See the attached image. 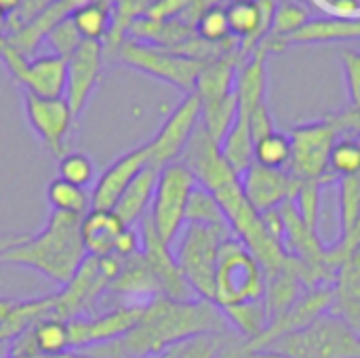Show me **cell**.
Returning a JSON list of instances; mask_svg holds the SVG:
<instances>
[{"label": "cell", "mask_w": 360, "mask_h": 358, "mask_svg": "<svg viewBox=\"0 0 360 358\" xmlns=\"http://www.w3.org/2000/svg\"><path fill=\"white\" fill-rule=\"evenodd\" d=\"M93 177H95V167L86 154L68 152L63 158H59V179L78 188H86L93 181Z\"/></svg>", "instance_id": "37"}, {"label": "cell", "mask_w": 360, "mask_h": 358, "mask_svg": "<svg viewBox=\"0 0 360 358\" xmlns=\"http://www.w3.org/2000/svg\"><path fill=\"white\" fill-rule=\"evenodd\" d=\"M302 181H297L287 169H268L253 162L240 175V188L249 205L259 213L276 211L291 200Z\"/></svg>", "instance_id": "17"}, {"label": "cell", "mask_w": 360, "mask_h": 358, "mask_svg": "<svg viewBox=\"0 0 360 358\" xmlns=\"http://www.w3.org/2000/svg\"><path fill=\"white\" fill-rule=\"evenodd\" d=\"M82 40L101 42L108 38L112 30V11L108 0H89L76 6L70 15Z\"/></svg>", "instance_id": "25"}, {"label": "cell", "mask_w": 360, "mask_h": 358, "mask_svg": "<svg viewBox=\"0 0 360 358\" xmlns=\"http://www.w3.org/2000/svg\"><path fill=\"white\" fill-rule=\"evenodd\" d=\"M340 129L333 118H323L306 124H297L291 129V162L287 171L297 181H325L331 184L329 177V156L340 139Z\"/></svg>", "instance_id": "9"}, {"label": "cell", "mask_w": 360, "mask_h": 358, "mask_svg": "<svg viewBox=\"0 0 360 358\" xmlns=\"http://www.w3.org/2000/svg\"><path fill=\"white\" fill-rule=\"evenodd\" d=\"M30 335L40 357H55L70 350V331L65 321L42 319L30 327Z\"/></svg>", "instance_id": "29"}, {"label": "cell", "mask_w": 360, "mask_h": 358, "mask_svg": "<svg viewBox=\"0 0 360 358\" xmlns=\"http://www.w3.org/2000/svg\"><path fill=\"white\" fill-rule=\"evenodd\" d=\"M342 65L346 76V89L350 99V110H360V51H344Z\"/></svg>", "instance_id": "39"}, {"label": "cell", "mask_w": 360, "mask_h": 358, "mask_svg": "<svg viewBox=\"0 0 360 358\" xmlns=\"http://www.w3.org/2000/svg\"><path fill=\"white\" fill-rule=\"evenodd\" d=\"M360 175V139L344 135L335 141L329 156V177L333 181L342 177Z\"/></svg>", "instance_id": "33"}, {"label": "cell", "mask_w": 360, "mask_h": 358, "mask_svg": "<svg viewBox=\"0 0 360 358\" xmlns=\"http://www.w3.org/2000/svg\"><path fill=\"white\" fill-rule=\"evenodd\" d=\"M226 333L232 331L224 312L213 302H175L158 295L143 306L139 323L124 338L80 352L89 358H160L186 340Z\"/></svg>", "instance_id": "1"}, {"label": "cell", "mask_w": 360, "mask_h": 358, "mask_svg": "<svg viewBox=\"0 0 360 358\" xmlns=\"http://www.w3.org/2000/svg\"><path fill=\"white\" fill-rule=\"evenodd\" d=\"M270 348L289 358H360V335L346 321L327 312Z\"/></svg>", "instance_id": "4"}, {"label": "cell", "mask_w": 360, "mask_h": 358, "mask_svg": "<svg viewBox=\"0 0 360 358\" xmlns=\"http://www.w3.org/2000/svg\"><path fill=\"white\" fill-rule=\"evenodd\" d=\"M120 266L122 260L116 255H108V257L86 255L78 272L72 276V281L59 293H53V306L46 319H57L68 323L84 317L93 308V304L101 298V293L110 289L112 281L120 272Z\"/></svg>", "instance_id": "6"}, {"label": "cell", "mask_w": 360, "mask_h": 358, "mask_svg": "<svg viewBox=\"0 0 360 358\" xmlns=\"http://www.w3.org/2000/svg\"><path fill=\"white\" fill-rule=\"evenodd\" d=\"M80 219L78 215L53 211L38 234L25 236L19 245L8 249L0 262L30 268L65 287L86 257L80 238Z\"/></svg>", "instance_id": "2"}, {"label": "cell", "mask_w": 360, "mask_h": 358, "mask_svg": "<svg viewBox=\"0 0 360 358\" xmlns=\"http://www.w3.org/2000/svg\"><path fill=\"white\" fill-rule=\"evenodd\" d=\"M338 211H340L338 241H346L356 228L360 217V175L338 179Z\"/></svg>", "instance_id": "30"}, {"label": "cell", "mask_w": 360, "mask_h": 358, "mask_svg": "<svg viewBox=\"0 0 360 358\" xmlns=\"http://www.w3.org/2000/svg\"><path fill=\"white\" fill-rule=\"evenodd\" d=\"M146 304H133L118 310L103 312L99 317H80L68 321L70 331V350H86L91 346L110 344L124 338L141 319Z\"/></svg>", "instance_id": "14"}, {"label": "cell", "mask_w": 360, "mask_h": 358, "mask_svg": "<svg viewBox=\"0 0 360 358\" xmlns=\"http://www.w3.org/2000/svg\"><path fill=\"white\" fill-rule=\"evenodd\" d=\"M226 162L238 173V177L253 165V137L247 116H236V122L219 143Z\"/></svg>", "instance_id": "26"}, {"label": "cell", "mask_w": 360, "mask_h": 358, "mask_svg": "<svg viewBox=\"0 0 360 358\" xmlns=\"http://www.w3.org/2000/svg\"><path fill=\"white\" fill-rule=\"evenodd\" d=\"M240 344V342H238ZM234 358H289L287 354H283V352H278V350H274V348H264V350H247V352H243V350H238V346H236V350H234Z\"/></svg>", "instance_id": "44"}, {"label": "cell", "mask_w": 360, "mask_h": 358, "mask_svg": "<svg viewBox=\"0 0 360 358\" xmlns=\"http://www.w3.org/2000/svg\"><path fill=\"white\" fill-rule=\"evenodd\" d=\"M110 293L114 295H129V298H148V300H154L160 295V289H158V283L143 257V253L139 251L137 255L129 257V260H122V266H120V272L118 276L112 281Z\"/></svg>", "instance_id": "24"}, {"label": "cell", "mask_w": 360, "mask_h": 358, "mask_svg": "<svg viewBox=\"0 0 360 358\" xmlns=\"http://www.w3.org/2000/svg\"><path fill=\"white\" fill-rule=\"evenodd\" d=\"M139 251H141V234H139V230L127 228L122 232V236L118 238V243H116L114 255L120 257V260H129V257L137 255Z\"/></svg>", "instance_id": "42"}, {"label": "cell", "mask_w": 360, "mask_h": 358, "mask_svg": "<svg viewBox=\"0 0 360 358\" xmlns=\"http://www.w3.org/2000/svg\"><path fill=\"white\" fill-rule=\"evenodd\" d=\"M44 40L49 42L53 55H59V57L68 59V57L78 49V44L82 42V36L78 34V30H76V25L72 23V19L65 17V19H61V21L46 34Z\"/></svg>", "instance_id": "38"}, {"label": "cell", "mask_w": 360, "mask_h": 358, "mask_svg": "<svg viewBox=\"0 0 360 358\" xmlns=\"http://www.w3.org/2000/svg\"><path fill=\"white\" fill-rule=\"evenodd\" d=\"M146 167H148V143L114 160L95 181V188L91 192V209H114L122 192Z\"/></svg>", "instance_id": "19"}, {"label": "cell", "mask_w": 360, "mask_h": 358, "mask_svg": "<svg viewBox=\"0 0 360 358\" xmlns=\"http://www.w3.org/2000/svg\"><path fill=\"white\" fill-rule=\"evenodd\" d=\"M194 32L200 40L209 44H221L234 38L230 34V23L226 15V6L221 4H211L209 8L202 11V15L194 23Z\"/></svg>", "instance_id": "35"}, {"label": "cell", "mask_w": 360, "mask_h": 358, "mask_svg": "<svg viewBox=\"0 0 360 358\" xmlns=\"http://www.w3.org/2000/svg\"><path fill=\"white\" fill-rule=\"evenodd\" d=\"M25 116L30 120V127L38 133V137L49 146V150L63 158L68 154V137L74 122V112L65 97L44 99L36 97L32 93L23 95Z\"/></svg>", "instance_id": "15"}, {"label": "cell", "mask_w": 360, "mask_h": 358, "mask_svg": "<svg viewBox=\"0 0 360 358\" xmlns=\"http://www.w3.org/2000/svg\"><path fill=\"white\" fill-rule=\"evenodd\" d=\"M6 358H44L40 354H34V352H8Z\"/></svg>", "instance_id": "48"}, {"label": "cell", "mask_w": 360, "mask_h": 358, "mask_svg": "<svg viewBox=\"0 0 360 358\" xmlns=\"http://www.w3.org/2000/svg\"><path fill=\"white\" fill-rule=\"evenodd\" d=\"M129 226L112 209H91L80 219V238L86 255L108 257L114 255L116 243Z\"/></svg>", "instance_id": "21"}, {"label": "cell", "mask_w": 360, "mask_h": 358, "mask_svg": "<svg viewBox=\"0 0 360 358\" xmlns=\"http://www.w3.org/2000/svg\"><path fill=\"white\" fill-rule=\"evenodd\" d=\"M21 2H23V0H0V8H2V13L6 15V19H8L13 13H17V8L21 6Z\"/></svg>", "instance_id": "46"}, {"label": "cell", "mask_w": 360, "mask_h": 358, "mask_svg": "<svg viewBox=\"0 0 360 358\" xmlns=\"http://www.w3.org/2000/svg\"><path fill=\"white\" fill-rule=\"evenodd\" d=\"M6 23V15L2 13V8H0V25H4Z\"/></svg>", "instance_id": "49"}, {"label": "cell", "mask_w": 360, "mask_h": 358, "mask_svg": "<svg viewBox=\"0 0 360 358\" xmlns=\"http://www.w3.org/2000/svg\"><path fill=\"white\" fill-rule=\"evenodd\" d=\"M360 247V217L356 222V228L352 230V234L346 241H335L333 245L327 247V264L338 272L340 266L350 257L352 251H356Z\"/></svg>", "instance_id": "40"}, {"label": "cell", "mask_w": 360, "mask_h": 358, "mask_svg": "<svg viewBox=\"0 0 360 358\" xmlns=\"http://www.w3.org/2000/svg\"><path fill=\"white\" fill-rule=\"evenodd\" d=\"M11 306H13V300H0V325H2V321H4V317L8 314Z\"/></svg>", "instance_id": "47"}, {"label": "cell", "mask_w": 360, "mask_h": 358, "mask_svg": "<svg viewBox=\"0 0 360 358\" xmlns=\"http://www.w3.org/2000/svg\"><path fill=\"white\" fill-rule=\"evenodd\" d=\"M65 101L74 116H80L101 78L103 44L95 40H82L78 49L65 59Z\"/></svg>", "instance_id": "16"}, {"label": "cell", "mask_w": 360, "mask_h": 358, "mask_svg": "<svg viewBox=\"0 0 360 358\" xmlns=\"http://www.w3.org/2000/svg\"><path fill=\"white\" fill-rule=\"evenodd\" d=\"M333 17L342 19H360V0H327Z\"/></svg>", "instance_id": "43"}, {"label": "cell", "mask_w": 360, "mask_h": 358, "mask_svg": "<svg viewBox=\"0 0 360 358\" xmlns=\"http://www.w3.org/2000/svg\"><path fill=\"white\" fill-rule=\"evenodd\" d=\"M329 312L346 321L360 335V247L350 253L335 274Z\"/></svg>", "instance_id": "22"}, {"label": "cell", "mask_w": 360, "mask_h": 358, "mask_svg": "<svg viewBox=\"0 0 360 358\" xmlns=\"http://www.w3.org/2000/svg\"><path fill=\"white\" fill-rule=\"evenodd\" d=\"M266 272L253 253L236 238L230 236L219 245L215 270V306L228 308L247 302L264 300Z\"/></svg>", "instance_id": "3"}, {"label": "cell", "mask_w": 360, "mask_h": 358, "mask_svg": "<svg viewBox=\"0 0 360 358\" xmlns=\"http://www.w3.org/2000/svg\"><path fill=\"white\" fill-rule=\"evenodd\" d=\"M234 338V333L226 335H198L186 340L173 348H169L160 358H219L226 344Z\"/></svg>", "instance_id": "34"}, {"label": "cell", "mask_w": 360, "mask_h": 358, "mask_svg": "<svg viewBox=\"0 0 360 358\" xmlns=\"http://www.w3.org/2000/svg\"><path fill=\"white\" fill-rule=\"evenodd\" d=\"M200 124V99L196 93L186 95L177 108L169 114L156 137L148 141V165L162 169L171 162H177Z\"/></svg>", "instance_id": "12"}, {"label": "cell", "mask_w": 360, "mask_h": 358, "mask_svg": "<svg viewBox=\"0 0 360 358\" xmlns=\"http://www.w3.org/2000/svg\"><path fill=\"white\" fill-rule=\"evenodd\" d=\"M46 198L53 205V211H59V213L84 217L91 211V194H86L84 188L72 186L59 177L49 184Z\"/></svg>", "instance_id": "31"}, {"label": "cell", "mask_w": 360, "mask_h": 358, "mask_svg": "<svg viewBox=\"0 0 360 358\" xmlns=\"http://www.w3.org/2000/svg\"><path fill=\"white\" fill-rule=\"evenodd\" d=\"M333 304V285H321V287H308L302 298L278 319L270 321L268 327L249 342L238 344V350L247 352V350H264L270 348L274 342L283 340L289 333H295L304 327H308L312 321H316L319 317L327 314L331 310Z\"/></svg>", "instance_id": "11"}, {"label": "cell", "mask_w": 360, "mask_h": 358, "mask_svg": "<svg viewBox=\"0 0 360 358\" xmlns=\"http://www.w3.org/2000/svg\"><path fill=\"white\" fill-rule=\"evenodd\" d=\"M228 321V327L234 335H238L243 342L255 340L266 327H268V310L264 300L247 302L238 306L219 308Z\"/></svg>", "instance_id": "27"}, {"label": "cell", "mask_w": 360, "mask_h": 358, "mask_svg": "<svg viewBox=\"0 0 360 358\" xmlns=\"http://www.w3.org/2000/svg\"><path fill=\"white\" fill-rule=\"evenodd\" d=\"M186 224H192V226H205V228H215V230H221V232H230V226H228V219L217 203V198L205 190L202 186L196 184V188L192 190L190 194V200H188V207H186Z\"/></svg>", "instance_id": "28"}, {"label": "cell", "mask_w": 360, "mask_h": 358, "mask_svg": "<svg viewBox=\"0 0 360 358\" xmlns=\"http://www.w3.org/2000/svg\"><path fill=\"white\" fill-rule=\"evenodd\" d=\"M323 186H325V181H302L293 196V205H295L300 217L314 232H319V222H321Z\"/></svg>", "instance_id": "36"}, {"label": "cell", "mask_w": 360, "mask_h": 358, "mask_svg": "<svg viewBox=\"0 0 360 358\" xmlns=\"http://www.w3.org/2000/svg\"><path fill=\"white\" fill-rule=\"evenodd\" d=\"M158 171L154 167H146L131 184L129 188L122 192V196L118 198L116 207L112 209L129 228H135V224H139L143 219V215L150 209L154 190H156V179H158Z\"/></svg>", "instance_id": "23"}, {"label": "cell", "mask_w": 360, "mask_h": 358, "mask_svg": "<svg viewBox=\"0 0 360 358\" xmlns=\"http://www.w3.org/2000/svg\"><path fill=\"white\" fill-rule=\"evenodd\" d=\"M249 127H251V137H253V143L262 137H266L268 133L276 131V124H274V118L270 114V108H268V101H262L249 116Z\"/></svg>", "instance_id": "41"}, {"label": "cell", "mask_w": 360, "mask_h": 358, "mask_svg": "<svg viewBox=\"0 0 360 358\" xmlns=\"http://www.w3.org/2000/svg\"><path fill=\"white\" fill-rule=\"evenodd\" d=\"M360 40V19L342 17H312L297 32L287 36L281 42V53L289 46H308V44H333Z\"/></svg>", "instance_id": "20"}, {"label": "cell", "mask_w": 360, "mask_h": 358, "mask_svg": "<svg viewBox=\"0 0 360 358\" xmlns=\"http://www.w3.org/2000/svg\"><path fill=\"white\" fill-rule=\"evenodd\" d=\"M234 234L215 228L186 224L177 236V247L173 251L181 274L196 293V298L213 302L215 300V270L219 245ZM173 243V245H175ZM215 304V302H213Z\"/></svg>", "instance_id": "5"}, {"label": "cell", "mask_w": 360, "mask_h": 358, "mask_svg": "<svg viewBox=\"0 0 360 358\" xmlns=\"http://www.w3.org/2000/svg\"><path fill=\"white\" fill-rule=\"evenodd\" d=\"M179 162H184L192 171L196 184L209 192L238 177V173L226 162L219 143L202 129V124H198L190 137Z\"/></svg>", "instance_id": "18"}, {"label": "cell", "mask_w": 360, "mask_h": 358, "mask_svg": "<svg viewBox=\"0 0 360 358\" xmlns=\"http://www.w3.org/2000/svg\"><path fill=\"white\" fill-rule=\"evenodd\" d=\"M0 61L6 65L15 82H19L25 93H32L36 97L55 99L65 95V59L59 55H40L36 59H27L19 55L8 42L0 55Z\"/></svg>", "instance_id": "10"}, {"label": "cell", "mask_w": 360, "mask_h": 358, "mask_svg": "<svg viewBox=\"0 0 360 358\" xmlns=\"http://www.w3.org/2000/svg\"><path fill=\"white\" fill-rule=\"evenodd\" d=\"M139 234H141V253L158 283L160 295L175 300V302H190V300H200L188 285L186 276L181 274L177 260L173 255L171 245H167L158 232L152 226L150 215L146 213L143 219L139 222Z\"/></svg>", "instance_id": "13"}, {"label": "cell", "mask_w": 360, "mask_h": 358, "mask_svg": "<svg viewBox=\"0 0 360 358\" xmlns=\"http://www.w3.org/2000/svg\"><path fill=\"white\" fill-rule=\"evenodd\" d=\"M196 179L184 162H171L158 171L156 190L150 203V219L158 236L173 247L186 226V207Z\"/></svg>", "instance_id": "8"}, {"label": "cell", "mask_w": 360, "mask_h": 358, "mask_svg": "<svg viewBox=\"0 0 360 358\" xmlns=\"http://www.w3.org/2000/svg\"><path fill=\"white\" fill-rule=\"evenodd\" d=\"M253 162L268 169H287L291 162V139L283 131H272L253 143Z\"/></svg>", "instance_id": "32"}, {"label": "cell", "mask_w": 360, "mask_h": 358, "mask_svg": "<svg viewBox=\"0 0 360 358\" xmlns=\"http://www.w3.org/2000/svg\"><path fill=\"white\" fill-rule=\"evenodd\" d=\"M116 59L137 72H143L152 78L173 84L186 95L194 93L196 80L207 61H198L192 57L177 55L173 51L139 42V40H122L116 49Z\"/></svg>", "instance_id": "7"}, {"label": "cell", "mask_w": 360, "mask_h": 358, "mask_svg": "<svg viewBox=\"0 0 360 358\" xmlns=\"http://www.w3.org/2000/svg\"><path fill=\"white\" fill-rule=\"evenodd\" d=\"M25 236H27V234H0V257H2L8 249H13L15 245H19Z\"/></svg>", "instance_id": "45"}]
</instances>
